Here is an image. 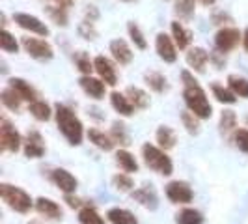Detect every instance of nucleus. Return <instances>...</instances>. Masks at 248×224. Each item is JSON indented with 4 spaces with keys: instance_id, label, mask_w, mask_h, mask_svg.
Wrapping results in <instances>:
<instances>
[{
    "instance_id": "f257e3e1",
    "label": "nucleus",
    "mask_w": 248,
    "mask_h": 224,
    "mask_svg": "<svg viewBox=\"0 0 248 224\" xmlns=\"http://www.w3.org/2000/svg\"><path fill=\"white\" fill-rule=\"evenodd\" d=\"M56 124H58V129L62 131V135L67 138V142L71 146H78L82 142V124L80 120L75 116V112L65 107V105H56Z\"/></svg>"
},
{
    "instance_id": "f03ea898",
    "label": "nucleus",
    "mask_w": 248,
    "mask_h": 224,
    "mask_svg": "<svg viewBox=\"0 0 248 224\" xmlns=\"http://www.w3.org/2000/svg\"><path fill=\"white\" fill-rule=\"evenodd\" d=\"M183 99H185L188 111L194 112L200 120H209L213 114V107L203 88L196 82H190V84H185V90H183Z\"/></svg>"
},
{
    "instance_id": "7ed1b4c3",
    "label": "nucleus",
    "mask_w": 248,
    "mask_h": 224,
    "mask_svg": "<svg viewBox=\"0 0 248 224\" xmlns=\"http://www.w3.org/2000/svg\"><path fill=\"white\" fill-rule=\"evenodd\" d=\"M142 155H144V161L148 164L151 170H155L157 174L162 176H170L174 172V164H172V159L159 149L153 144H144L142 146Z\"/></svg>"
},
{
    "instance_id": "20e7f679",
    "label": "nucleus",
    "mask_w": 248,
    "mask_h": 224,
    "mask_svg": "<svg viewBox=\"0 0 248 224\" xmlns=\"http://www.w3.org/2000/svg\"><path fill=\"white\" fill-rule=\"evenodd\" d=\"M0 196H2V200L17 213H28L30 208H32V198H30V194H26L25 191L19 189V187L2 183V185H0Z\"/></svg>"
},
{
    "instance_id": "39448f33",
    "label": "nucleus",
    "mask_w": 248,
    "mask_h": 224,
    "mask_svg": "<svg viewBox=\"0 0 248 224\" xmlns=\"http://www.w3.org/2000/svg\"><path fill=\"white\" fill-rule=\"evenodd\" d=\"M243 39V34L239 32V28H233V26H224L217 32L215 36V47L220 52H232L239 45V41Z\"/></svg>"
},
{
    "instance_id": "423d86ee",
    "label": "nucleus",
    "mask_w": 248,
    "mask_h": 224,
    "mask_svg": "<svg viewBox=\"0 0 248 224\" xmlns=\"http://www.w3.org/2000/svg\"><path fill=\"white\" fill-rule=\"evenodd\" d=\"M21 43H23V47H25L26 52H28L32 58L39 60V62L50 60V58L54 56V50H52V47H50L45 39L26 36V37H23V41H21Z\"/></svg>"
},
{
    "instance_id": "0eeeda50",
    "label": "nucleus",
    "mask_w": 248,
    "mask_h": 224,
    "mask_svg": "<svg viewBox=\"0 0 248 224\" xmlns=\"http://www.w3.org/2000/svg\"><path fill=\"white\" fill-rule=\"evenodd\" d=\"M21 142L23 140H21L19 131L6 118H2V122H0V144H2V149L15 153L21 148Z\"/></svg>"
},
{
    "instance_id": "6e6552de",
    "label": "nucleus",
    "mask_w": 248,
    "mask_h": 224,
    "mask_svg": "<svg viewBox=\"0 0 248 224\" xmlns=\"http://www.w3.org/2000/svg\"><path fill=\"white\" fill-rule=\"evenodd\" d=\"M175 41L168 36L166 32H159L157 34V39H155V49H157V54L159 58L164 60L168 64H174L177 60V50H175Z\"/></svg>"
},
{
    "instance_id": "1a4fd4ad",
    "label": "nucleus",
    "mask_w": 248,
    "mask_h": 224,
    "mask_svg": "<svg viewBox=\"0 0 248 224\" xmlns=\"http://www.w3.org/2000/svg\"><path fill=\"white\" fill-rule=\"evenodd\" d=\"M13 21L21 26L23 30H28V32H32V34L49 36V26L45 25L43 21H39L37 17L30 15V13H15V15H13Z\"/></svg>"
},
{
    "instance_id": "9d476101",
    "label": "nucleus",
    "mask_w": 248,
    "mask_h": 224,
    "mask_svg": "<svg viewBox=\"0 0 248 224\" xmlns=\"http://www.w3.org/2000/svg\"><path fill=\"white\" fill-rule=\"evenodd\" d=\"M166 196L174 204H188L192 200V189L185 181H170L166 185Z\"/></svg>"
},
{
    "instance_id": "9b49d317",
    "label": "nucleus",
    "mask_w": 248,
    "mask_h": 224,
    "mask_svg": "<svg viewBox=\"0 0 248 224\" xmlns=\"http://www.w3.org/2000/svg\"><path fill=\"white\" fill-rule=\"evenodd\" d=\"M50 179L54 181V185L58 187L63 194H73L75 191H77V185H78L77 179H75V176H71L67 170H63V168L52 170Z\"/></svg>"
},
{
    "instance_id": "f8f14e48",
    "label": "nucleus",
    "mask_w": 248,
    "mask_h": 224,
    "mask_svg": "<svg viewBox=\"0 0 248 224\" xmlns=\"http://www.w3.org/2000/svg\"><path fill=\"white\" fill-rule=\"evenodd\" d=\"M93 65H95V71H97L101 80H105L108 86H116L118 84V75H116V69H114V65H112V62L108 58L95 56Z\"/></svg>"
},
{
    "instance_id": "ddd939ff",
    "label": "nucleus",
    "mask_w": 248,
    "mask_h": 224,
    "mask_svg": "<svg viewBox=\"0 0 248 224\" xmlns=\"http://www.w3.org/2000/svg\"><path fill=\"white\" fill-rule=\"evenodd\" d=\"M110 52H112V58L120 65H127V64L133 62V50L131 47L127 45L125 39H112L110 41Z\"/></svg>"
},
{
    "instance_id": "4468645a",
    "label": "nucleus",
    "mask_w": 248,
    "mask_h": 224,
    "mask_svg": "<svg viewBox=\"0 0 248 224\" xmlns=\"http://www.w3.org/2000/svg\"><path fill=\"white\" fill-rule=\"evenodd\" d=\"M78 84L80 88L86 92L90 97H93V99H103L105 97V80H101V79H93V77H90V75H84V77H80V80H78Z\"/></svg>"
},
{
    "instance_id": "2eb2a0df",
    "label": "nucleus",
    "mask_w": 248,
    "mask_h": 224,
    "mask_svg": "<svg viewBox=\"0 0 248 224\" xmlns=\"http://www.w3.org/2000/svg\"><path fill=\"white\" fill-rule=\"evenodd\" d=\"M207 60H209V54H207V50L203 49V47H192L186 52V64L196 73H203L205 71Z\"/></svg>"
},
{
    "instance_id": "dca6fc26",
    "label": "nucleus",
    "mask_w": 248,
    "mask_h": 224,
    "mask_svg": "<svg viewBox=\"0 0 248 224\" xmlns=\"http://www.w3.org/2000/svg\"><path fill=\"white\" fill-rule=\"evenodd\" d=\"M45 153V144H43V138L37 131H30L25 142V155L30 159H37Z\"/></svg>"
},
{
    "instance_id": "f3484780",
    "label": "nucleus",
    "mask_w": 248,
    "mask_h": 224,
    "mask_svg": "<svg viewBox=\"0 0 248 224\" xmlns=\"http://www.w3.org/2000/svg\"><path fill=\"white\" fill-rule=\"evenodd\" d=\"M36 209L41 215H45L47 219H52V221H60L62 219V208L56 204V202H52L50 198H37L36 200Z\"/></svg>"
},
{
    "instance_id": "a211bd4d",
    "label": "nucleus",
    "mask_w": 248,
    "mask_h": 224,
    "mask_svg": "<svg viewBox=\"0 0 248 224\" xmlns=\"http://www.w3.org/2000/svg\"><path fill=\"white\" fill-rule=\"evenodd\" d=\"M10 86L15 88L17 94H19L25 101H28V103H32V101L37 99V92L34 90V86H32L30 82H26L25 79L13 77V79H10Z\"/></svg>"
},
{
    "instance_id": "6ab92c4d",
    "label": "nucleus",
    "mask_w": 248,
    "mask_h": 224,
    "mask_svg": "<svg viewBox=\"0 0 248 224\" xmlns=\"http://www.w3.org/2000/svg\"><path fill=\"white\" fill-rule=\"evenodd\" d=\"M133 198L140 202L144 208H149V209H155L157 208V194H155V191H153V187L151 185H144L137 189L135 192H133Z\"/></svg>"
},
{
    "instance_id": "aec40b11",
    "label": "nucleus",
    "mask_w": 248,
    "mask_h": 224,
    "mask_svg": "<svg viewBox=\"0 0 248 224\" xmlns=\"http://www.w3.org/2000/svg\"><path fill=\"white\" fill-rule=\"evenodd\" d=\"M172 37H174L177 49H186L190 45V41H192V32L186 30L179 21H174L172 23Z\"/></svg>"
},
{
    "instance_id": "412c9836",
    "label": "nucleus",
    "mask_w": 248,
    "mask_h": 224,
    "mask_svg": "<svg viewBox=\"0 0 248 224\" xmlns=\"http://www.w3.org/2000/svg\"><path fill=\"white\" fill-rule=\"evenodd\" d=\"M110 103L122 116H133V112H135V105L131 103V99L124 94H120V92H112Z\"/></svg>"
},
{
    "instance_id": "4be33fe9",
    "label": "nucleus",
    "mask_w": 248,
    "mask_h": 224,
    "mask_svg": "<svg viewBox=\"0 0 248 224\" xmlns=\"http://www.w3.org/2000/svg\"><path fill=\"white\" fill-rule=\"evenodd\" d=\"M196 12V2L194 0H175L174 13L181 21H190Z\"/></svg>"
},
{
    "instance_id": "5701e85b",
    "label": "nucleus",
    "mask_w": 248,
    "mask_h": 224,
    "mask_svg": "<svg viewBox=\"0 0 248 224\" xmlns=\"http://www.w3.org/2000/svg\"><path fill=\"white\" fill-rule=\"evenodd\" d=\"M107 217L112 224H138L137 217L127 209H122V208H112L110 211L107 213Z\"/></svg>"
},
{
    "instance_id": "b1692460",
    "label": "nucleus",
    "mask_w": 248,
    "mask_h": 224,
    "mask_svg": "<svg viewBox=\"0 0 248 224\" xmlns=\"http://www.w3.org/2000/svg\"><path fill=\"white\" fill-rule=\"evenodd\" d=\"M45 12L58 26H67V6H60V4L49 2Z\"/></svg>"
},
{
    "instance_id": "393cba45",
    "label": "nucleus",
    "mask_w": 248,
    "mask_h": 224,
    "mask_svg": "<svg viewBox=\"0 0 248 224\" xmlns=\"http://www.w3.org/2000/svg\"><path fill=\"white\" fill-rule=\"evenodd\" d=\"M88 138H90V142H93L97 148L105 149V151H110V149L114 148V144H116V142L112 140V137L105 135L99 129H90V131H88Z\"/></svg>"
},
{
    "instance_id": "a878e982",
    "label": "nucleus",
    "mask_w": 248,
    "mask_h": 224,
    "mask_svg": "<svg viewBox=\"0 0 248 224\" xmlns=\"http://www.w3.org/2000/svg\"><path fill=\"white\" fill-rule=\"evenodd\" d=\"M125 96L131 99V103L135 105V109H148L149 97L144 90H140L137 86H129L125 90Z\"/></svg>"
},
{
    "instance_id": "bb28decb",
    "label": "nucleus",
    "mask_w": 248,
    "mask_h": 224,
    "mask_svg": "<svg viewBox=\"0 0 248 224\" xmlns=\"http://www.w3.org/2000/svg\"><path fill=\"white\" fill-rule=\"evenodd\" d=\"M0 99H2V103H4V107H8L10 111H19V109H21V101H23V97L17 94L15 88L8 86L2 90Z\"/></svg>"
},
{
    "instance_id": "cd10ccee",
    "label": "nucleus",
    "mask_w": 248,
    "mask_h": 224,
    "mask_svg": "<svg viewBox=\"0 0 248 224\" xmlns=\"http://www.w3.org/2000/svg\"><path fill=\"white\" fill-rule=\"evenodd\" d=\"M144 79H146V84H148L153 92H157V94H161L164 92L166 88H168V82H166V77L159 71H148V73L144 75Z\"/></svg>"
},
{
    "instance_id": "c85d7f7f",
    "label": "nucleus",
    "mask_w": 248,
    "mask_h": 224,
    "mask_svg": "<svg viewBox=\"0 0 248 224\" xmlns=\"http://www.w3.org/2000/svg\"><path fill=\"white\" fill-rule=\"evenodd\" d=\"M157 142L162 149H172L175 146V133L168 125H161L157 129Z\"/></svg>"
},
{
    "instance_id": "c756f323",
    "label": "nucleus",
    "mask_w": 248,
    "mask_h": 224,
    "mask_svg": "<svg viewBox=\"0 0 248 224\" xmlns=\"http://www.w3.org/2000/svg\"><path fill=\"white\" fill-rule=\"evenodd\" d=\"M30 114L36 118V120H39V122H47V120H50V107H49V103H45V101H32L30 103Z\"/></svg>"
},
{
    "instance_id": "7c9ffc66",
    "label": "nucleus",
    "mask_w": 248,
    "mask_h": 224,
    "mask_svg": "<svg viewBox=\"0 0 248 224\" xmlns=\"http://www.w3.org/2000/svg\"><path fill=\"white\" fill-rule=\"evenodd\" d=\"M116 161L118 164L124 168V172H137L138 170V162L135 159V155H131L129 151H125V149H120L118 153H116Z\"/></svg>"
},
{
    "instance_id": "2f4dec72",
    "label": "nucleus",
    "mask_w": 248,
    "mask_h": 224,
    "mask_svg": "<svg viewBox=\"0 0 248 224\" xmlns=\"http://www.w3.org/2000/svg\"><path fill=\"white\" fill-rule=\"evenodd\" d=\"M228 86L232 88V92L239 97H247L248 99V80L239 77V75H230L228 77Z\"/></svg>"
},
{
    "instance_id": "473e14b6",
    "label": "nucleus",
    "mask_w": 248,
    "mask_h": 224,
    "mask_svg": "<svg viewBox=\"0 0 248 224\" xmlns=\"http://www.w3.org/2000/svg\"><path fill=\"white\" fill-rule=\"evenodd\" d=\"M213 90V96L217 97V101H220V103H224V105H233L237 101V96L232 92V88H224L222 84H213L211 86Z\"/></svg>"
},
{
    "instance_id": "72a5a7b5",
    "label": "nucleus",
    "mask_w": 248,
    "mask_h": 224,
    "mask_svg": "<svg viewBox=\"0 0 248 224\" xmlns=\"http://www.w3.org/2000/svg\"><path fill=\"white\" fill-rule=\"evenodd\" d=\"M127 32H129V37H131V41L135 43L137 49H148V41H146V37H144V34H142V30H140V26L137 23H129L127 25Z\"/></svg>"
},
{
    "instance_id": "f704fd0d",
    "label": "nucleus",
    "mask_w": 248,
    "mask_h": 224,
    "mask_svg": "<svg viewBox=\"0 0 248 224\" xmlns=\"http://www.w3.org/2000/svg\"><path fill=\"white\" fill-rule=\"evenodd\" d=\"M175 221H177V224H202L203 223V217L196 209H183V211L177 213Z\"/></svg>"
},
{
    "instance_id": "c9c22d12",
    "label": "nucleus",
    "mask_w": 248,
    "mask_h": 224,
    "mask_svg": "<svg viewBox=\"0 0 248 224\" xmlns=\"http://www.w3.org/2000/svg\"><path fill=\"white\" fill-rule=\"evenodd\" d=\"M198 116L194 114V112L190 111H185L181 112V122H183V125H185V129L190 133V135H198L200 133V124H198Z\"/></svg>"
},
{
    "instance_id": "e433bc0d",
    "label": "nucleus",
    "mask_w": 248,
    "mask_h": 224,
    "mask_svg": "<svg viewBox=\"0 0 248 224\" xmlns=\"http://www.w3.org/2000/svg\"><path fill=\"white\" fill-rule=\"evenodd\" d=\"M0 47H2V50L12 52V54H15V52L19 50V43H17L15 36H13V34H10L6 28L0 32Z\"/></svg>"
},
{
    "instance_id": "4c0bfd02",
    "label": "nucleus",
    "mask_w": 248,
    "mask_h": 224,
    "mask_svg": "<svg viewBox=\"0 0 248 224\" xmlns=\"http://www.w3.org/2000/svg\"><path fill=\"white\" fill-rule=\"evenodd\" d=\"M75 64H77L78 71H80L82 75H90L93 69H95L93 62L90 60V56H88L84 50H80V52H77V54H75Z\"/></svg>"
},
{
    "instance_id": "58836bf2",
    "label": "nucleus",
    "mask_w": 248,
    "mask_h": 224,
    "mask_svg": "<svg viewBox=\"0 0 248 224\" xmlns=\"http://www.w3.org/2000/svg\"><path fill=\"white\" fill-rule=\"evenodd\" d=\"M78 221H80V224H105L99 217V213L93 208H82L78 213Z\"/></svg>"
},
{
    "instance_id": "ea45409f",
    "label": "nucleus",
    "mask_w": 248,
    "mask_h": 224,
    "mask_svg": "<svg viewBox=\"0 0 248 224\" xmlns=\"http://www.w3.org/2000/svg\"><path fill=\"white\" fill-rule=\"evenodd\" d=\"M110 137H112V140L118 142V144H124V146L131 144V142H129V135H127V129H125V125L122 124V122H114Z\"/></svg>"
},
{
    "instance_id": "a19ab883",
    "label": "nucleus",
    "mask_w": 248,
    "mask_h": 224,
    "mask_svg": "<svg viewBox=\"0 0 248 224\" xmlns=\"http://www.w3.org/2000/svg\"><path fill=\"white\" fill-rule=\"evenodd\" d=\"M112 183L114 187L120 191V192H127V191H131L133 187H135V181H133V177L129 174H118L112 177Z\"/></svg>"
},
{
    "instance_id": "79ce46f5",
    "label": "nucleus",
    "mask_w": 248,
    "mask_h": 224,
    "mask_svg": "<svg viewBox=\"0 0 248 224\" xmlns=\"http://www.w3.org/2000/svg\"><path fill=\"white\" fill-rule=\"evenodd\" d=\"M237 125V116L233 111H224L222 116H220V129L222 133H230L233 131V127Z\"/></svg>"
},
{
    "instance_id": "37998d69",
    "label": "nucleus",
    "mask_w": 248,
    "mask_h": 224,
    "mask_svg": "<svg viewBox=\"0 0 248 224\" xmlns=\"http://www.w3.org/2000/svg\"><path fill=\"white\" fill-rule=\"evenodd\" d=\"M78 34L84 37V39H95L97 37V30H95V26L92 21H84V23H80L78 26Z\"/></svg>"
},
{
    "instance_id": "c03bdc74",
    "label": "nucleus",
    "mask_w": 248,
    "mask_h": 224,
    "mask_svg": "<svg viewBox=\"0 0 248 224\" xmlns=\"http://www.w3.org/2000/svg\"><path fill=\"white\" fill-rule=\"evenodd\" d=\"M235 144L241 151L248 153V129H239L235 133Z\"/></svg>"
},
{
    "instance_id": "a18cd8bd",
    "label": "nucleus",
    "mask_w": 248,
    "mask_h": 224,
    "mask_svg": "<svg viewBox=\"0 0 248 224\" xmlns=\"http://www.w3.org/2000/svg\"><path fill=\"white\" fill-rule=\"evenodd\" d=\"M224 52H220V50H213L211 54H209V58H211L213 62H215V65H217V69H220V67H224Z\"/></svg>"
},
{
    "instance_id": "49530a36",
    "label": "nucleus",
    "mask_w": 248,
    "mask_h": 224,
    "mask_svg": "<svg viewBox=\"0 0 248 224\" xmlns=\"http://www.w3.org/2000/svg\"><path fill=\"white\" fill-rule=\"evenodd\" d=\"M224 21H230V17H228L224 12L213 13V23H215V25H224Z\"/></svg>"
},
{
    "instance_id": "de8ad7c7",
    "label": "nucleus",
    "mask_w": 248,
    "mask_h": 224,
    "mask_svg": "<svg viewBox=\"0 0 248 224\" xmlns=\"http://www.w3.org/2000/svg\"><path fill=\"white\" fill-rule=\"evenodd\" d=\"M86 17H90V21H92V23L99 17V12L95 10V6H86Z\"/></svg>"
},
{
    "instance_id": "09e8293b",
    "label": "nucleus",
    "mask_w": 248,
    "mask_h": 224,
    "mask_svg": "<svg viewBox=\"0 0 248 224\" xmlns=\"http://www.w3.org/2000/svg\"><path fill=\"white\" fill-rule=\"evenodd\" d=\"M65 202H67L69 208H78V206H80V200L71 196V194H65Z\"/></svg>"
},
{
    "instance_id": "8fccbe9b",
    "label": "nucleus",
    "mask_w": 248,
    "mask_h": 224,
    "mask_svg": "<svg viewBox=\"0 0 248 224\" xmlns=\"http://www.w3.org/2000/svg\"><path fill=\"white\" fill-rule=\"evenodd\" d=\"M243 47H245V50L248 52V28L243 32Z\"/></svg>"
},
{
    "instance_id": "3c124183",
    "label": "nucleus",
    "mask_w": 248,
    "mask_h": 224,
    "mask_svg": "<svg viewBox=\"0 0 248 224\" xmlns=\"http://www.w3.org/2000/svg\"><path fill=\"white\" fill-rule=\"evenodd\" d=\"M200 2H202L203 6H213V4H215V0H200Z\"/></svg>"
},
{
    "instance_id": "603ef678",
    "label": "nucleus",
    "mask_w": 248,
    "mask_h": 224,
    "mask_svg": "<svg viewBox=\"0 0 248 224\" xmlns=\"http://www.w3.org/2000/svg\"><path fill=\"white\" fill-rule=\"evenodd\" d=\"M28 224H39V223H36V221H32V223H28Z\"/></svg>"
},
{
    "instance_id": "864d4df0",
    "label": "nucleus",
    "mask_w": 248,
    "mask_h": 224,
    "mask_svg": "<svg viewBox=\"0 0 248 224\" xmlns=\"http://www.w3.org/2000/svg\"><path fill=\"white\" fill-rule=\"evenodd\" d=\"M122 2H133V0H122Z\"/></svg>"
}]
</instances>
